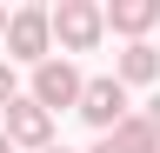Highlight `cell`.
I'll return each mask as SVG.
<instances>
[{
	"label": "cell",
	"mask_w": 160,
	"mask_h": 153,
	"mask_svg": "<svg viewBox=\"0 0 160 153\" xmlns=\"http://www.w3.org/2000/svg\"><path fill=\"white\" fill-rule=\"evenodd\" d=\"M100 33H107V7H93V0H60L53 7V40L67 53H93Z\"/></svg>",
	"instance_id": "6da1fadb"
},
{
	"label": "cell",
	"mask_w": 160,
	"mask_h": 153,
	"mask_svg": "<svg viewBox=\"0 0 160 153\" xmlns=\"http://www.w3.org/2000/svg\"><path fill=\"white\" fill-rule=\"evenodd\" d=\"M7 53L27 67H47L53 60V7H20L7 27Z\"/></svg>",
	"instance_id": "7a4b0ae2"
},
{
	"label": "cell",
	"mask_w": 160,
	"mask_h": 153,
	"mask_svg": "<svg viewBox=\"0 0 160 153\" xmlns=\"http://www.w3.org/2000/svg\"><path fill=\"white\" fill-rule=\"evenodd\" d=\"M80 120H87L100 140H107V133L120 127V120H133L127 113V87L113 80V73H100V80H87V93H80Z\"/></svg>",
	"instance_id": "3957f363"
},
{
	"label": "cell",
	"mask_w": 160,
	"mask_h": 153,
	"mask_svg": "<svg viewBox=\"0 0 160 153\" xmlns=\"http://www.w3.org/2000/svg\"><path fill=\"white\" fill-rule=\"evenodd\" d=\"M0 120H7L0 133H7L13 146H33V153H47V146H53V113L40 107L33 93H20V100H13L7 113H0Z\"/></svg>",
	"instance_id": "277c9868"
},
{
	"label": "cell",
	"mask_w": 160,
	"mask_h": 153,
	"mask_svg": "<svg viewBox=\"0 0 160 153\" xmlns=\"http://www.w3.org/2000/svg\"><path fill=\"white\" fill-rule=\"evenodd\" d=\"M80 93H87V80H80L73 60H47V67H33V100L47 107V113H60V107L80 113Z\"/></svg>",
	"instance_id": "5b68a950"
},
{
	"label": "cell",
	"mask_w": 160,
	"mask_h": 153,
	"mask_svg": "<svg viewBox=\"0 0 160 153\" xmlns=\"http://www.w3.org/2000/svg\"><path fill=\"white\" fill-rule=\"evenodd\" d=\"M107 27L127 33V47H133L147 27H160V0H113V7H107Z\"/></svg>",
	"instance_id": "8992f818"
},
{
	"label": "cell",
	"mask_w": 160,
	"mask_h": 153,
	"mask_svg": "<svg viewBox=\"0 0 160 153\" xmlns=\"http://www.w3.org/2000/svg\"><path fill=\"white\" fill-rule=\"evenodd\" d=\"M113 80H120V87H147V80H160V47H147V40H133L127 53H120Z\"/></svg>",
	"instance_id": "52a82bcc"
},
{
	"label": "cell",
	"mask_w": 160,
	"mask_h": 153,
	"mask_svg": "<svg viewBox=\"0 0 160 153\" xmlns=\"http://www.w3.org/2000/svg\"><path fill=\"white\" fill-rule=\"evenodd\" d=\"M107 140H113L120 153H160V127L147 120V113H133V120H120V127L107 133Z\"/></svg>",
	"instance_id": "ba28073f"
},
{
	"label": "cell",
	"mask_w": 160,
	"mask_h": 153,
	"mask_svg": "<svg viewBox=\"0 0 160 153\" xmlns=\"http://www.w3.org/2000/svg\"><path fill=\"white\" fill-rule=\"evenodd\" d=\"M13 100H20V93H13V67H7V60H0V113H7Z\"/></svg>",
	"instance_id": "9c48e42d"
},
{
	"label": "cell",
	"mask_w": 160,
	"mask_h": 153,
	"mask_svg": "<svg viewBox=\"0 0 160 153\" xmlns=\"http://www.w3.org/2000/svg\"><path fill=\"white\" fill-rule=\"evenodd\" d=\"M7 27H13V13H7V7H0V33H7Z\"/></svg>",
	"instance_id": "30bf717a"
},
{
	"label": "cell",
	"mask_w": 160,
	"mask_h": 153,
	"mask_svg": "<svg viewBox=\"0 0 160 153\" xmlns=\"http://www.w3.org/2000/svg\"><path fill=\"white\" fill-rule=\"evenodd\" d=\"M93 153H120V146H113V140H100V146H93Z\"/></svg>",
	"instance_id": "8fae6325"
},
{
	"label": "cell",
	"mask_w": 160,
	"mask_h": 153,
	"mask_svg": "<svg viewBox=\"0 0 160 153\" xmlns=\"http://www.w3.org/2000/svg\"><path fill=\"white\" fill-rule=\"evenodd\" d=\"M0 153H13V140H7V133H0Z\"/></svg>",
	"instance_id": "7c38bea8"
},
{
	"label": "cell",
	"mask_w": 160,
	"mask_h": 153,
	"mask_svg": "<svg viewBox=\"0 0 160 153\" xmlns=\"http://www.w3.org/2000/svg\"><path fill=\"white\" fill-rule=\"evenodd\" d=\"M147 120H153V127H160V100H153V113H147Z\"/></svg>",
	"instance_id": "4fadbf2b"
},
{
	"label": "cell",
	"mask_w": 160,
	"mask_h": 153,
	"mask_svg": "<svg viewBox=\"0 0 160 153\" xmlns=\"http://www.w3.org/2000/svg\"><path fill=\"white\" fill-rule=\"evenodd\" d=\"M47 153H67V146H47Z\"/></svg>",
	"instance_id": "5bb4252c"
}]
</instances>
